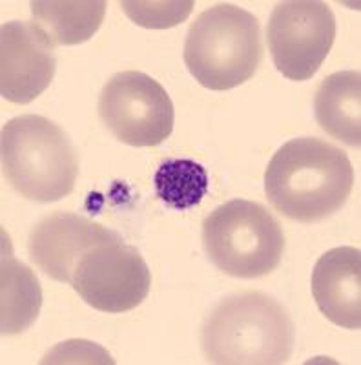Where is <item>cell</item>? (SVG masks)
<instances>
[{"label": "cell", "mask_w": 361, "mask_h": 365, "mask_svg": "<svg viewBox=\"0 0 361 365\" xmlns=\"http://www.w3.org/2000/svg\"><path fill=\"white\" fill-rule=\"evenodd\" d=\"M312 296L321 314L350 331L361 327V252L336 247L320 256L312 270Z\"/></svg>", "instance_id": "8fae6325"}, {"label": "cell", "mask_w": 361, "mask_h": 365, "mask_svg": "<svg viewBox=\"0 0 361 365\" xmlns=\"http://www.w3.org/2000/svg\"><path fill=\"white\" fill-rule=\"evenodd\" d=\"M55 46L35 22L11 21L0 29V93L15 104L33 103L55 77Z\"/></svg>", "instance_id": "9c48e42d"}, {"label": "cell", "mask_w": 361, "mask_h": 365, "mask_svg": "<svg viewBox=\"0 0 361 365\" xmlns=\"http://www.w3.org/2000/svg\"><path fill=\"white\" fill-rule=\"evenodd\" d=\"M315 123L323 132L360 148L361 146V73L336 71L325 77L314 97Z\"/></svg>", "instance_id": "7c38bea8"}, {"label": "cell", "mask_w": 361, "mask_h": 365, "mask_svg": "<svg viewBox=\"0 0 361 365\" xmlns=\"http://www.w3.org/2000/svg\"><path fill=\"white\" fill-rule=\"evenodd\" d=\"M294 341L291 316L281 303L263 292H241L223 299L201 329L208 364H287Z\"/></svg>", "instance_id": "7a4b0ae2"}, {"label": "cell", "mask_w": 361, "mask_h": 365, "mask_svg": "<svg viewBox=\"0 0 361 365\" xmlns=\"http://www.w3.org/2000/svg\"><path fill=\"white\" fill-rule=\"evenodd\" d=\"M70 283L95 311L122 314L148 298L152 274L135 247L115 240L88 250L75 267Z\"/></svg>", "instance_id": "ba28073f"}, {"label": "cell", "mask_w": 361, "mask_h": 365, "mask_svg": "<svg viewBox=\"0 0 361 365\" xmlns=\"http://www.w3.org/2000/svg\"><path fill=\"white\" fill-rule=\"evenodd\" d=\"M203 247L208 259L232 278H263L281 263L283 228L263 205L232 200L203 221Z\"/></svg>", "instance_id": "5b68a950"}, {"label": "cell", "mask_w": 361, "mask_h": 365, "mask_svg": "<svg viewBox=\"0 0 361 365\" xmlns=\"http://www.w3.org/2000/svg\"><path fill=\"white\" fill-rule=\"evenodd\" d=\"M99 117L117 141L135 148L161 145L174 130V104L168 91L142 71H120L104 84Z\"/></svg>", "instance_id": "8992f818"}, {"label": "cell", "mask_w": 361, "mask_h": 365, "mask_svg": "<svg viewBox=\"0 0 361 365\" xmlns=\"http://www.w3.org/2000/svg\"><path fill=\"white\" fill-rule=\"evenodd\" d=\"M354 187L349 155L318 137H298L281 146L265 172V194L272 207L299 223L336 214Z\"/></svg>", "instance_id": "6da1fadb"}, {"label": "cell", "mask_w": 361, "mask_h": 365, "mask_svg": "<svg viewBox=\"0 0 361 365\" xmlns=\"http://www.w3.org/2000/svg\"><path fill=\"white\" fill-rule=\"evenodd\" d=\"M126 17L135 26L146 29H167L179 26L190 17L194 9V0H157V2H142V0H122L119 2Z\"/></svg>", "instance_id": "2e32d148"}, {"label": "cell", "mask_w": 361, "mask_h": 365, "mask_svg": "<svg viewBox=\"0 0 361 365\" xmlns=\"http://www.w3.org/2000/svg\"><path fill=\"white\" fill-rule=\"evenodd\" d=\"M336 17L327 2L288 0L279 2L266 26L268 50L283 77L312 79L333 50Z\"/></svg>", "instance_id": "52a82bcc"}, {"label": "cell", "mask_w": 361, "mask_h": 365, "mask_svg": "<svg viewBox=\"0 0 361 365\" xmlns=\"http://www.w3.org/2000/svg\"><path fill=\"white\" fill-rule=\"evenodd\" d=\"M2 254V307H0V329L4 336H15L37 322L42 307V289L37 276L28 265L19 262L9 252V241L4 234Z\"/></svg>", "instance_id": "4fadbf2b"}, {"label": "cell", "mask_w": 361, "mask_h": 365, "mask_svg": "<svg viewBox=\"0 0 361 365\" xmlns=\"http://www.w3.org/2000/svg\"><path fill=\"white\" fill-rule=\"evenodd\" d=\"M77 356H84L88 364H113V358L103 347L86 340L63 341L51 349L42 364H77L79 361Z\"/></svg>", "instance_id": "e0dca14e"}, {"label": "cell", "mask_w": 361, "mask_h": 365, "mask_svg": "<svg viewBox=\"0 0 361 365\" xmlns=\"http://www.w3.org/2000/svg\"><path fill=\"white\" fill-rule=\"evenodd\" d=\"M155 194L174 210H188L203 201L210 181L206 168L194 159H167L154 175Z\"/></svg>", "instance_id": "9a60e30c"}, {"label": "cell", "mask_w": 361, "mask_h": 365, "mask_svg": "<svg viewBox=\"0 0 361 365\" xmlns=\"http://www.w3.org/2000/svg\"><path fill=\"white\" fill-rule=\"evenodd\" d=\"M29 8L35 24L53 46H77L90 41L106 15L104 0H37Z\"/></svg>", "instance_id": "5bb4252c"}, {"label": "cell", "mask_w": 361, "mask_h": 365, "mask_svg": "<svg viewBox=\"0 0 361 365\" xmlns=\"http://www.w3.org/2000/svg\"><path fill=\"white\" fill-rule=\"evenodd\" d=\"M259 21L239 6L221 2L190 26L183 58L201 86L214 91L245 84L261 63Z\"/></svg>", "instance_id": "3957f363"}, {"label": "cell", "mask_w": 361, "mask_h": 365, "mask_svg": "<svg viewBox=\"0 0 361 365\" xmlns=\"http://www.w3.org/2000/svg\"><path fill=\"white\" fill-rule=\"evenodd\" d=\"M119 240L115 232L71 212H55L31 230L29 257L55 282L70 283L80 257L90 249Z\"/></svg>", "instance_id": "30bf717a"}, {"label": "cell", "mask_w": 361, "mask_h": 365, "mask_svg": "<svg viewBox=\"0 0 361 365\" xmlns=\"http://www.w3.org/2000/svg\"><path fill=\"white\" fill-rule=\"evenodd\" d=\"M2 168L9 185L37 203L64 200L79 175L71 141L61 126L42 115H21L6 123Z\"/></svg>", "instance_id": "277c9868"}]
</instances>
